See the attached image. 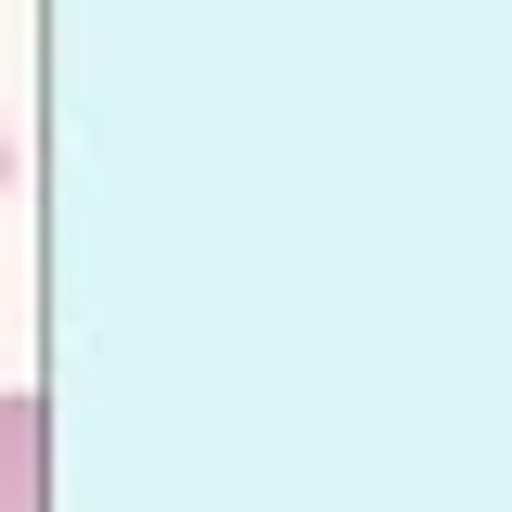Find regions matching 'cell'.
<instances>
[{"instance_id": "obj_2", "label": "cell", "mask_w": 512, "mask_h": 512, "mask_svg": "<svg viewBox=\"0 0 512 512\" xmlns=\"http://www.w3.org/2000/svg\"><path fill=\"white\" fill-rule=\"evenodd\" d=\"M0 192H13V141H0Z\"/></svg>"}, {"instance_id": "obj_1", "label": "cell", "mask_w": 512, "mask_h": 512, "mask_svg": "<svg viewBox=\"0 0 512 512\" xmlns=\"http://www.w3.org/2000/svg\"><path fill=\"white\" fill-rule=\"evenodd\" d=\"M0 512H52V410L0 384Z\"/></svg>"}]
</instances>
